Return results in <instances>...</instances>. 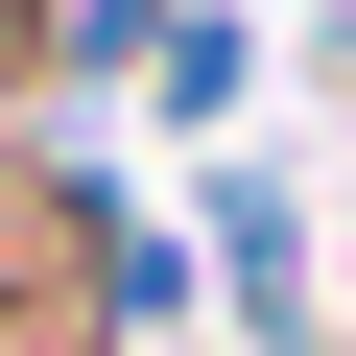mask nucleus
Returning <instances> with one entry per match:
<instances>
[{"label":"nucleus","mask_w":356,"mask_h":356,"mask_svg":"<svg viewBox=\"0 0 356 356\" xmlns=\"http://www.w3.org/2000/svg\"><path fill=\"white\" fill-rule=\"evenodd\" d=\"M214 238H238V309H309V238H285V191H214Z\"/></svg>","instance_id":"f257e3e1"}]
</instances>
